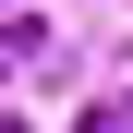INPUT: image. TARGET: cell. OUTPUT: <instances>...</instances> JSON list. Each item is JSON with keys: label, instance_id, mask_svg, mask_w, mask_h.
Segmentation results:
<instances>
[{"label": "cell", "instance_id": "2", "mask_svg": "<svg viewBox=\"0 0 133 133\" xmlns=\"http://www.w3.org/2000/svg\"><path fill=\"white\" fill-rule=\"evenodd\" d=\"M0 133H24V121H0Z\"/></svg>", "mask_w": 133, "mask_h": 133}, {"label": "cell", "instance_id": "1", "mask_svg": "<svg viewBox=\"0 0 133 133\" xmlns=\"http://www.w3.org/2000/svg\"><path fill=\"white\" fill-rule=\"evenodd\" d=\"M85 133H133V97H97V109H85Z\"/></svg>", "mask_w": 133, "mask_h": 133}]
</instances>
